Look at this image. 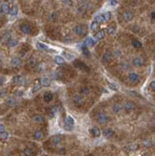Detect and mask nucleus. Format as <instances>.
<instances>
[{
	"label": "nucleus",
	"instance_id": "nucleus-43",
	"mask_svg": "<svg viewBox=\"0 0 155 156\" xmlns=\"http://www.w3.org/2000/svg\"><path fill=\"white\" fill-rule=\"evenodd\" d=\"M14 96H15V97H22V96H23V91H20V90H17V91H15V93H14Z\"/></svg>",
	"mask_w": 155,
	"mask_h": 156
},
{
	"label": "nucleus",
	"instance_id": "nucleus-27",
	"mask_svg": "<svg viewBox=\"0 0 155 156\" xmlns=\"http://www.w3.org/2000/svg\"><path fill=\"white\" fill-rule=\"evenodd\" d=\"M139 148V145L138 144H132V145H128L126 146V149L128 151H135Z\"/></svg>",
	"mask_w": 155,
	"mask_h": 156
},
{
	"label": "nucleus",
	"instance_id": "nucleus-49",
	"mask_svg": "<svg viewBox=\"0 0 155 156\" xmlns=\"http://www.w3.org/2000/svg\"><path fill=\"white\" fill-rule=\"evenodd\" d=\"M111 6H116L117 5V0H110Z\"/></svg>",
	"mask_w": 155,
	"mask_h": 156
},
{
	"label": "nucleus",
	"instance_id": "nucleus-22",
	"mask_svg": "<svg viewBox=\"0 0 155 156\" xmlns=\"http://www.w3.org/2000/svg\"><path fill=\"white\" fill-rule=\"evenodd\" d=\"M23 153L25 156H33L34 155V151L31 147H26L24 150H23Z\"/></svg>",
	"mask_w": 155,
	"mask_h": 156
},
{
	"label": "nucleus",
	"instance_id": "nucleus-32",
	"mask_svg": "<svg viewBox=\"0 0 155 156\" xmlns=\"http://www.w3.org/2000/svg\"><path fill=\"white\" fill-rule=\"evenodd\" d=\"M17 44H18V41H17L16 39H13V38H11V39L8 41V46H9V47H15Z\"/></svg>",
	"mask_w": 155,
	"mask_h": 156
},
{
	"label": "nucleus",
	"instance_id": "nucleus-24",
	"mask_svg": "<svg viewBox=\"0 0 155 156\" xmlns=\"http://www.w3.org/2000/svg\"><path fill=\"white\" fill-rule=\"evenodd\" d=\"M43 133H42V131H40V130H36L34 133H33V138L35 139V140H41L42 138H43Z\"/></svg>",
	"mask_w": 155,
	"mask_h": 156
},
{
	"label": "nucleus",
	"instance_id": "nucleus-7",
	"mask_svg": "<svg viewBox=\"0 0 155 156\" xmlns=\"http://www.w3.org/2000/svg\"><path fill=\"white\" fill-rule=\"evenodd\" d=\"M134 108H135V103H134L133 101L128 100V101L125 102V104H124V109H125L126 112H130L131 110H133Z\"/></svg>",
	"mask_w": 155,
	"mask_h": 156
},
{
	"label": "nucleus",
	"instance_id": "nucleus-4",
	"mask_svg": "<svg viewBox=\"0 0 155 156\" xmlns=\"http://www.w3.org/2000/svg\"><path fill=\"white\" fill-rule=\"evenodd\" d=\"M132 63L134 66L136 67H141L144 65V60L143 57H141V56H136V57H134L132 59Z\"/></svg>",
	"mask_w": 155,
	"mask_h": 156
},
{
	"label": "nucleus",
	"instance_id": "nucleus-37",
	"mask_svg": "<svg viewBox=\"0 0 155 156\" xmlns=\"http://www.w3.org/2000/svg\"><path fill=\"white\" fill-rule=\"evenodd\" d=\"M103 17H104V20H105V21H109L111 18L110 11H105V12L103 13Z\"/></svg>",
	"mask_w": 155,
	"mask_h": 156
},
{
	"label": "nucleus",
	"instance_id": "nucleus-34",
	"mask_svg": "<svg viewBox=\"0 0 155 156\" xmlns=\"http://www.w3.org/2000/svg\"><path fill=\"white\" fill-rule=\"evenodd\" d=\"M17 12H18V9H17V7L16 6H13L12 8H11V10H10V14L11 15H16L17 14Z\"/></svg>",
	"mask_w": 155,
	"mask_h": 156
},
{
	"label": "nucleus",
	"instance_id": "nucleus-44",
	"mask_svg": "<svg viewBox=\"0 0 155 156\" xmlns=\"http://www.w3.org/2000/svg\"><path fill=\"white\" fill-rule=\"evenodd\" d=\"M149 87H150V89L152 90V91H154L155 92V80L151 81V82L149 83Z\"/></svg>",
	"mask_w": 155,
	"mask_h": 156
},
{
	"label": "nucleus",
	"instance_id": "nucleus-23",
	"mask_svg": "<svg viewBox=\"0 0 155 156\" xmlns=\"http://www.w3.org/2000/svg\"><path fill=\"white\" fill-rule=\"evenodd\" d=\"M111 58H112L111 53L110 52H106V53H104L103 56H102V61H103V62H107V61L110 60Z\"/></svg>",
	"mask_w": 155,
	"mask_h": 156
},
{
	"label": "nucleus",
	"instance_id": "nucleus-35",
	"mask_svg": "<svg viewBox=\"0 0 155 156\" xmlns=\"http://www.w3.org/2000/svg\"><path fill=\"white\" fill-rule=\"evenodd\" d=\"M15 103H16V101L14 100V98H9L7 100V104L9 106H13V105H15Z\"/></svg>",
	"mask_w": 155,
	"mask_h": 156
},
{
	"label": "nucleus",
	"instance_id": "nucleus-3",
	"mask_svg": "<svg viewBox=\"0 0 155 156\" xmlns=\"http://www.w3.org/2000/svg\"><path fill=\"white\" fill-rule=\"evenodd\" d=\"M75 33H77L78 35H80V36H82V35H85V34H86V33H87V30H86L85 26L78 25V26H76V28H75Z\"/></svg>",
	"mask_w": 155,
	"mask_h": 156
},
{
	"label": "nucleus",
	"instance_id": "nucleus-2",
	"mask_svg": "<svg viewBox=\"0 0 155 156\" xmlns=\"http://www.w3.org/2000/svg\"><path fill=\"white\" fill-rule=\"evenodd\" d=\"M97 122L100 123V124H105L109 122V118L107 115H105L104 113L100 112L97 115Z\"/></svg>",
	"mask_w": 155,
	"mask_h": 156
},
{
	"label": "nucleus",
	"instance_id": "nucleus-14",
	"mask_svg": "<svg viewBox=\"0 0 155 156\" xmlns=\"http://www.w3.org/2000/svg\"><path fill=\"white\" fill-rule=\"evenodd\" d=\"M74 101L77 105H81L83 103V97L82 95H76L74 98Z\"/></svg>",
	"mask_w": 155,
	"mask_h": 156
},
{
	"label": "nucleus",
	"instance_id": "nucleus-1",
	"mask_svg": "<svg viewBox=\"0 0 155 156\" xmlns=\"http://www.w3.org/2000/svg\"><path fill=\"white\" fill-rule=\"evenodd\" d=\"M74 125H75L74 118L71 116H67L65 118V121H64V129L67 131H71L74 128Z\"/></svg>",
	"mask_w": 155,
	"mask_h": 156
},
{
	"label": "nucleus",
	"instance_id": "nucleus-50",
	"mask_svg": "<svg viewBox=\"0 0 155 156\" xmlns=\"http://www.w3.org/2000/svg\"><path fill=\"white\" fill-rule=\"evenodd\" d=\"M5 80H6V78L2 76V77H1V85H3V84H4V81H5Z\"/></svg>",
	"mask_w": 155,
	"mask_h": 156
},
{
	"label": "nucleus",
	"instance_id": "nucleus-47",
	"mask_svg": "<svg viewBox=\"0 0 155 156\" xmlns=\"http://www.w3.org/2000/svg\"><path fill=\"white\" fill-rule=\"evenodd\" d=\"M108 86H109V88H111L112 90H117V86L114 85V84H112V83H108Z\"/></svg>",
	"mask_w": 155,
	"mask_h": 156
},
{
	"label": "nucleus",
	"instance_id": "nucleus-8",
	"mask_svg": "<svg viewBox=\"0 0 155 156\" xmlns=\"http://www.w3.org/2000/svg\"><path fill=\"white\" fill-rule=\"evenodd\" d=\"M10 7H9V4L5 1L1 4V12L2 13H9L10 12Z\"/></svg>",
	"mask_w": 155,
	"mask_h": 156
},
{
	"label": "nucleus",
	"instance_id": "nucleus-39",
	"mask_svg": "<svg viewBox=\"0 0 155 156\" xmlns=\"http://www.w3.org/2000/svg\"><path fill=\"white\" fill-rule=\"evenodd\" d=\"M107 33H109L110 35H113V34H115V33H116V29H115L114 27H109L108 30H107Z\"/></svg>",
	"mask_w": 155,
	"mask_h": 156
},
{
	"label": "nucleus",
	"instance_id": "nucleus-45",
	"mask_svg": "<svg viewBox=\"0 0 155 156\" xmlns=\"http://www.w3.org/2000/svg\"><path fill=\"white\" fill-rule=\"evenodd\" d=\"M55 113H56V107H53V108L51 109V113H50L51 117H54L55 115Z\"/></svg>",
	"mask_w": 155,
	"mask_h": 156
},
{
	"label": "nucleus",
	"instance_id": "nucleus-17",
	"mask_svg": "<svg viewBox=\"0 0 155 156\" xmlns=\"http://www.w3.org/2000/svg\"><path fill=\"white\" fill-rule=\"evenodd\" d=\"M21 63H22V61H21V59H20L19 57H13V58L11 59V65L13 67L20 66Z\"/></svg>",
	"mask_w": 155,
	"mask_h": 156
},
{
	"label": "nucleus",
	"instance_id": "nucleus-26",
	"mask_svg": "<svg viewBox=\"0 0 155 156\" xmlns=\"http://www.w3.org/2000/svg\"><path fill=\"white\" fill-rule=\"evenodd\" d=\"M44 100L46 102H50L51 100H53V94L51 93V92H47V93H45L44 94Z\"/></svg>",
	"mask_w": 155,
	"mask_h": 156
},
{
	"label": "nucleus",
	"instance_id": "nucleus-15",
	"mask_svg": "<svg viewBox=\"0 0 155 156\" xmlns=\"http://www.w3.org/2000/svg\"><path fill=\"white\" fill-rule=\"evenodd\" d=\"M89 132L92 134L94 137H97V138L100 136V130L98 127H93V128H91V129L89 130Z\"/></svg>",
	"mask_w": 155,
	"mask_h": 156
},
{
	"label": "nucleus",
	"instance_id": "nucleus-46",
	"mask_svg": "<svg viewBox=\"0 0 155 156\" xmlns=\"http://www.w3.org/2000/svg\"><path fill=\"white\" fill-rule=\"evenodd\" d=\"M63 55L66 56L68 59H73V58H75V56H73V55H70V54H68V53H64Z\"/></svg>",
	"mask_w": 155,
	"mask_h": 156
},
{
	"label": "nucleus",
	"instance_id": "nucleus-54",
	"mask_svg": "<svg viewBox=\"0 0 155 156\" xmlns=\"http://www.w3.org/2000/svg\"><path fill=\"white\" fill-rule=\"evenodd\" d=\"M143 156H151V155H150V154H148V153H144Z\"/></svg>",
	"mask_w": 155,
	"mask_h": 156
},
{
	"label": "nucleus",
	"instance_id": "nucleus-38",
	"mask_svg": "<svg viewBox=\"0 0 155 156\" xmlns=\"http://www.w3.org/2000/svg\"><path fill=\"white\" fill-rule=\"evenodd\" d=\"M1 140L2 141H4V140H6L7 138H8V136H9V133L7 132V131H3V132H1Z\"/></svg>",
	"mask_w": 155,
	"mask_h": 156
},
{
	"label": "nucleus",
	"instance_id": "nucleus-30",
	"mask_svg": "<svg viewBox=\"0 0 155 156\" xmlns=\"http://www.w3.org/2000/svg\"><path fill=\"white\" fill-rule=\"evenodd\" d=\"M95 21H97L98 23H103L105 20H104V17H103V14H97L96 17H95Z\"/></svg>",
	"mask_w": 155,
	"mask_h": 156
},
{
	"label": "nucleus",
	"instance_id": "nucleus-36",
	"mask_svg": "<svg viewBox=\"0 0 155 156\" xmlns=\"http://www.w3.org/2000/svg\"><path fill=\"white\" fill-rule=\"evenodd\" d=\"M37 48L39 49V50H48V46L47 45H45V44H43V43H41V42H37Z\"/></svg>",
	"mask_w": 155,
	"mask_h": 156
},
{
	"label": "nucleus",
	"instance_id": "nucleus-16",
	"mask_svg": "<svg viewBox=\"0 0 155 156\" xmlns=\"http://www.w3.org/2000/svg\"><path fill=\"white\" fill-rule=\"evenodd\" d=\"M95 40L92 38V37H86V39H85V41H84V44L86 45L88 48H90V47H93L94 45H95Z\"/></svg>",
	"mask_w": 155,
	"mask_h": 156
},
{
	"label": "nucleus",
	"instance_id": "nucleus-29",
	"mask_svg": "<svg viewBox=\"0 0 155 156\" xmlns=\"http://www.w3.org/2000/svg\"><path fill=\"white\" fill-rule=\"evenodd\" d=\"M81 51H82V53L85 55L86 56H90V52H89V49H88V47L86 46V45L84 44H82V47H81Z\"/></svg>",
	"mask_w": 155,
	"mask_h": 156
},
{
	"label": "nucleus",
	"instance_id": "nucleus-28",
	"mask_svg": "<svg viewBox=\"0 0 155 156\" xmlns=\"http://www.w3.org/2000/svg\"><path fill=\"white\" fill-rule=\"evenodd\" d=\"M55 62L58 65H61V64L64 63V58L60 56H56L55 57Z\"/></svg>",
	"mask_w": 155,
	"mask_h": 156
},
{
	"label": "nucleus",
	"instance_id": "nucleus-9",
	"mask_svg": "<svg viewBox=\"0 0 155 156\" xmlns=\"http://www.w3.org/2000/svg\"><path fill=\"white\" fill-rule=\"evenodd\" d=\"M102 135L105 137V138H110L114 135V131L111 129V128H104L102 130Z\"/></svg>",
	"mask_w": 155,
	"mask_h": 156
},
{
	"label": "nucleus",
	"instance_id": "nucleus-6",
	"mask_svg": "<svg viewBox=\"0 0 155 156\" xmlns=\"http://www.w3.org/2000/svg\"><path fill=\"white\" fill-rule=\"evenodd\" d=\"M128 79L131 81V82H138L140 80V76L139 74L135 73V72H132L128 75Z\"/></svg>",
	"mask_w": 155,
	"mask_h": 156
},
{
	"label": "nucleus",
	"instance_id": "nucleus-33",
	"mask_svg": "<svg viewBox=\"0 0 155 156\" xmlns=\"http://www.w3.org/2000/svg\"><path fill=\"white\" fill-rule=\"evenodd\" d=\"M132 45H133V47H134V48H136V49H139V48H141V47H142V43H141L139 40H137V39L133 40Z\"/></svg>",
	"mask_w": 155,
	"mask_h": 156
},
{
	"label": "nucleus",
	"instance_id": "nucleus-25",
	"mask_svg": "<svg viewBox=\"0 0 155 156\" xmlns=\"http://www.w3.org/2000/svg\"><path fill=\"white\" fill-rule=\"evenodd\" d=\"M10 39H11V33H9V32L4 33V34L2 35V38H1L2 42H7V43H8V41H9Z\"/></svg>",
	"mask_w": 155,
	"mask_h": 156
},
{
	"label": "nucleus",
	"instance_id": "nucleus-31",
	"mask_svg": "<svg viewBox=\"0 0 155 156\" xmlns=\"http://www.w3.org/2000/svg\"><path fill=\"white\" fill-rule=\"evenodd\" d=\"M99 24L100 23H98L97 21H93V22L91 23V25H90V29L92 30V31H97L98 30V28H99Z\"/></svg>",
	"mask_w": 155,
	"mask_h": 156
},
{
	"label": "nucleus",
	"instance_id": "nucleus-51",
	"mask_svg": "<svg viewBox=\"0 0 155 156\" xmlns=\"http://www.w3.org/2000/svg\"><path fill=\"white\" fill-rule=\"evenodd\" d=\"M0 129H1V132L5 131V128H4V124H2V123H1V125H0Z\"/></svg>",
	"mask_w": 155,
	"mask_h": 156
},
{
	"label": "nucleus",
	"instance_id": "nucleus-21",
	"mask_svg": "<svg viewBox=\"0 0 155 156\" xmlns=\"http://www.w3.org/2000/svg\"><path fill=\"white\" fill-rule=\"evenodd\" d=\"M122 105L121 103H115L114 106H113V112H114L115 114L120 113V112L122 111Z\"/></svg>",
	"mask_w": 155,
	"mask_h": 156
},
{
	"label": "nucleus",
	"instance_id": "nucleus-10",
	"mask_svg": "<svg viewBox=\"0 0 155 156\" xmlns=\"http://www.w3.org/2000/svg\"><path fill=\"white\" fill-rule=\"evenodd\" d=\"M122 18H123L125 21H130V20L133 18V13L129 11H124L123 14H122Z\"/></svg>",
	"mask_w": 155,
	"mask_h": 156
},
{
	"label": "nucleus",
	"instance_id": "nucleus-48",
	"mask_svg": "<svg viewBox=\"0 0 155 156\" xmlns=\"http://www.w3.org/2000/svg\"><path fill=\"white\" fill-rule=\"evenodd\" d=\"M62 2H64L65 4H67V5H69V6H71L72 5V0H61Z\"/></svg>",
	"mask_w": 155,
	"mask_h": 156
},
{
	"label": "nucleus",
	"instance_id": "nucleus-40",
	"mask_svg": "<svg viewBox=\"0 0 155 156\" xmlns=\"http://www.w3.org/2000/svg\"><path fill=\"white\" fill-rule=\"evenodd\" d=\"M80 92H81V94H82V95H88L90 91H89L88 88L83 87V88H81V89H80Z\"/></svg>",
	"mask_w": 155,
	"mask_h": 156
},
{
	"label": "nucleus",
	"instance_id": "nucleus-11",
	"mask_svg": "<svg viewBox=\"0 0 155 156\" xmlns=\"http://www.w3.org/2000/svg\"><path fill=\"white\" fill-rule=\"evenodd\" d=\"M51 140H52V143H53L54 145H58V144L61 143L62 137H61V135H55V136L52 137Z\"/></svg>",
	"mask_w": 155,
	"mask_h": 156
},
{
	"label": "nucleus",
	"instance_id": "nucleus-5",
	"mask_svg": "<svg viewBox=\"0 0 155 156\" xmlns=\"http://www.w3.org/2000/svg\"><path fill=\"white\" fill-rule=\"evenodd\" d=\"M20 30L25 34H30L32 33V29H31V27L28 24H21L20 25Z\"/></svg>",
	"mask_w": 155,
	"mask_h": 156
},
{
	"label": "nucleus",
	"instance_id": "nucleus-18",
	"mask_svg": "<svg viewBox=\"0 0 155 156\" xmlns=\"http://www.w3.org/2000/svg\"><path fill=\"white\" fill-rule=\"evenodd\" d=\"M32 119H33V121L34 123H44V118H43L41 115H35V116H33Z\"/></svg>",
	"mask_w": 155,
	"mask_h": 156
},
{
	"label": "nucleus",
	"instance_id": "nucleus-42",
	"mask_svg": "<svg viewBox=\"0 0 155 156\" xmlns=\"http://www.w3.org/2000/svg\"><path fill=\"white\" fill-rule=\"evenodd\" d=\"M44 69H45L44 63H39V64L37 65V70H38V71H42V70H44Z\"/></svg>",
	"mask_w": 155,
	"mask_h": 156
},
{
	"label": "nucleus",
	"instance_id": "nucleus-19",
	"mask_svg": "<svg viewBox=\"0 0 155 156\" xmlns=\"http://www.w3.org/2000/svg\"><path fill=\"white\" fill-rule=\"evenodd\" d=\"M41 82H40V79H36L33 83V92H37L38 90H40L41 88Z\"/></svg>",
	"mask_w": 155,
	"mask_h": 156
},
{
	"label": "nucleus",
	"instance_id": "nucleus-53",
	"mask_svg": "<svg viewBox=\"0 0 155 156\" xmlns=\"http://www.w3.org/2000/svg\"><path fill=\"white\" fill-rule=\"evenodd\" d=\"M13 1H14V0H6V2H7L8 4H12Z\"/></svg>",
	"mask_w": 155,
	"mask_h": 156
},
{
	"label": "nucleus",
	"instance_id": "nucleus-13",
	"mask_svg": "<svg viewBox=\"0 0 155 156\" xmlns=\"http://www.w3.org/2000/svg\"><path fill=\"white\" fill-rule=\"evenodd\" d=\"M23 81H24V79H23V78L21 76H15V77L12 78V82L14 84L20 85V84H23Z\"/></svg>",
	"mask_w": 155,
	"mask_h": 156
},
{
	"label": "nucleus",
	"instance_id": "nucleus-12",
	"mask_svg": "<svg viewBox=\"0 0 155 156\" xmlns=\"http://www.w3.org/2000/svg\"><path fill=\"white\" fill-rule=\"evenodd\" d=\"M40 82H41V85L43 87H48V86H50L51 80H50V78H47V77H43V78H40Z\"/></svg>",
	"mask_w": 155,
	"mask_h": 156
},
{
	"label": "nucleus",
	"instance_id": "nucleus-20",
	"mask_svg": "<svg viewBox=\"0 0 155 156\" xmlns=\"http://www.w3.org/2000/svg\"><path fill=\"white\" fill-rule=\"evenodd\" d=\"M104 36H105V30H100L99 32H97V33L95 34V37H96V39H98V40L102 39Z\"/></svg>",
	"mask_w": 155,
	"mask_h": 156
},
{
	"label": "nucleus",
	"instance_id": "nucleus-52",
	"mask_svg": "<svg viewBox=\"0 0 155 156\" xmlns=\"http://www.w3.org/2000/svg\"><path fill=\"white\" fill-rule=\"evenodd\" d=\"M151 18H152L153 20H155V11L151 12Z\"/></svg>",
	"mask_w": 155,
	"mask_h": 156
},
{
	"label": "nucleus",
	"instance_id": "nucleus-41",
	"mask_svg": "<svg viewBox=\"0 0 155 156\" xmlns=\"http://www.w3.org/2000/svg\"><path fill=\"white\" fill-rule=\"evenodd\" d=\"M144 146H146V147H149V146L152 145V142H151L150 140H146V141H144Z\"/></svg>",
	"mask_w": 155,
	"mask_h": 156
}]
</instances>
